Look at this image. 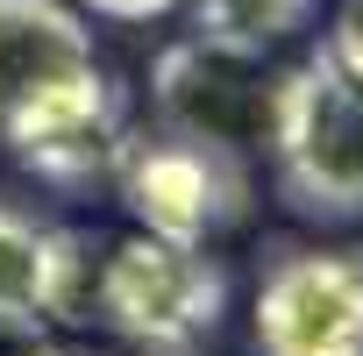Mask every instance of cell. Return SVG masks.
<instances>
[{
  "mask_svg": "<svg viewBox=\"0 0 363 356\" xmlns=\"http://www.w3.org/2000/svg\"><path fill=\"white\" fill-rule=\"evenodd\" d=\"M271 186L292 221L306 228H356L363 221V79L342 72L328 43L271 86Z\"/></svg>",
  "mask_w": 363,
  "mask_h": 356,
  "instance_id": "cell-1",
  "label": "cell"
},
{
  "mask_svg": "<svg viewBox=\"0 0 363 356\" xmlns=\"http://www.w3.org/2000/svg\"><path fill=\"white\" fill-rule=\"evenodd\" d=\"M107 186L121 193V207L143 235L214 250L221 235H235L257 214V157L150 121V128L121 135V157H114Z\"/></svg>",
  "mask_w": 363,
  "mask_h": 356,
  "instance_id": "cell-2",
  "label": "cell"
},
{
  "mask_svg": "<svg viewBox=\"0 0 363 356\" xmlns=\"http://www.w3.org/2000/svg\"><path fill=\"white\" fill-rule=\"evenodd\" d=\"M228 313V264L193 243L164 235H114L93 264V321L107 335H171V342H207Z\"/></svg>",
  "mask_w": 363,
  "mask_h": 356,
  "instance_id": "cell-3",
  "label": "cell"
},
{
  "mask_svg": "<svg viewBox=\"0 0 363 356\" xmlns=\"http://www.w3.org/2000/svg\"><path fill=\"white\" fill-rule=\"evenodd\" d=\"M250 342L257 356H363V243H271Z\"/></svg>",
  "mask_w": 363,
  "mask_h": 356,
  "instance_id": "cell-4",
  "label": "cell"
},
{
  "mask_svg": "<svg viewBox=\"0 0 363 356\" xmlns=\"http://www.w3.org/2000/svg\"><path fill=\"white\" fill-rule=\"evenodd\" d=\"M271 86L278 72L264 57L221 50L207 36H178L171 50H157L150 65V121L178 128V135H207L228 143L242 157H264L271 135Z\"/></svg>",
  "mask_w": 363,
  "mask_h": 356,
  "instance_id": "cell-5",
  "label": "cell"
},
{
  "mask_svg": "<svg viewBox=\"0 0 363 356\" xmlns=\"http://www.w3.org/2000/svg\"><path fill=\"white\" fill-rule=\"evenodd\" d=\"M128 93L107 65L36 93L8 128H0V143L15 150V164L29 178H43L50 193H93L114 178V157H121V135H128Z\"/></svg>",
  "mask_w": 363,
  "mask_h": 356,
  "instance_id": "cell-6",
  "label": "cell"
},
{
  "mask_svg": "<svg viewBox=\"0 0 363 356\" xmlns=\"http://www.w3.org/2000/svg\"><path fill=\"white\" fill-rule=\"evenodd\" d=\"M100 243L0 193V321H93Z\"/></svg>",
  "mask_w": 363,
  "mask_h": 356,
  "instance_id": "cell-7",
  "label": "cell"
},
{
  "mask_svg": "<svg viewBox=\"0 0 363 356\" xmlns=\"http://www.w3.org/2000/svg\"><path fill=\"white\" fill-rule=\"evenodd\" d=\"M100 65V43L72 0H0V128L36 93Z\"/></svg>",
  "mask_w": 363,
  "mask_h": 356,
  "instance_id": "cell-8",
  "label": "cell"
},
{
  "mask_svg": "<svg viewBox=\"0 0 363 356\" xmlns=\"http://www.w3.org/2000/svg\"><path fill=\"white\" fill-rule=\"evenodd\" d=\"M186 8H193V36L242 57H271L278 43L320 22V0H186Z\"/></svg>",
  "mask_w": 363,
  "mask_h": 356,
  "instance_id": "cell-9",
  "label": "cell"
},
{
  "mask_svg": "<svg viewBox=\"0 0 363 356\" xmlns=\"http://www.w3.org/2000/svg\"><path fill=\"white\" fill-rule=\"evenodd\" d=\"M328 50L342 57L349 79H363V0H335V22H328Z\"/></svg>",
  "mask_w": 363,
  "mask_h": 356,
  "instance_id": "cell-10",
  "label": "cell"
},
{
  "mask_svg": "<svg viewBox=\"0 0 363 356\" xmlns=\"http://www.w3.org/2000/svg\"><path fill=\"white\" fill-rule=\"evenodd\" d=\"M79 15H100V22H164L178 15L186 0H72Z\"/></svg>",
  "mask_w": 363,
  "mask_h": 356,
  "instance_id": "cell-11",
  "label": "cell"
},
{
  "mask_svg": "<svg viewBox=\"0 0 363 356\" xmlns=\"http://www.w3.org/2000/svg\"><path fill=\"white\" fill-rule=\"evenodd\" d=\"M0 356H65V342H50V321H0Z\"/></svg>",
  "mask_w": 363,
  "mask_h": 356,
  "instance_id": "cell-12",
  "label": "cell"
},
{
  "mask_svg": "<svg viewBox=\"0 0 363 356\" xmlns=\"http://www.w3.org/2000/svg\"><path fill=\"white\" fill-rule=\"evenodd\" d=\"M93 356H200V342H171V335H107Z\"/></svg>",
  "mask_w": 363,
  "mask_h": 356,
  "instance_id": "cell-13",
  "label": "cell"
},
{
  "mask_svg": "<svg viewBox=\"0 0 363 356\" xmlns=\"http://www.w3.org/2000/svg\"><path fill=\"white\" fill-rule=\"evenodd\" d=\"M65 356H93V349H65Z\"/></svg>",
  "mask_w": 363,
  "mask_h": 356,
  "instance_id": "cell-14",
  "label": "cell"
}]
</instances>
